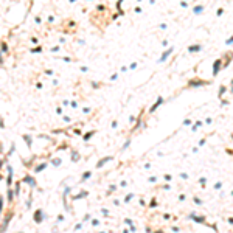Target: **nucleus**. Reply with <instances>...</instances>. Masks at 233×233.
Here are the masks:
<instances>
[{
	"label": "nucleus",
	"mask_w": 233,
	"mask_h": 233,
	"mask_svg": "<svg viewBox=\"0 0 233 233\" xmlns=\"http://www.w3.org/2000/svg\"><path fill=\"white\" fill-rule=\"evenodd\" d=\"M40 213H42V211H36V221L37 222L42 221V215H40Z\"/></svg>",
	"instance_id": "obj_1"
},
{
	"label": "nucleus",
	"mask_w": 233,
	"mask_h": 233,
	"mask_svg": "<svg viewBox=\"0 0 233 233\" xmlns=\"http://www.w3.org/2000/svg\"><path fill=\"white\" fill-rule=\"evenodd\" d=\"M0 166H2V162H0Z\"/></svg>",
	"instance_id": "obj_2"
}]
</instances>
